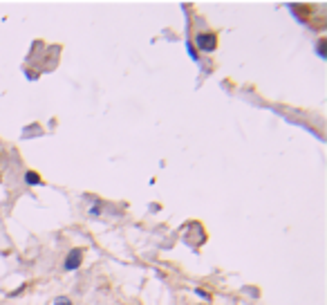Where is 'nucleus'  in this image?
Instances as JSON below:
<instances>
[{
    "label": "nucleus",
    "instance_id": "1",
    "mask_svg": "<svg viewBox=\"0 0 327 305\" xmlns=\"http://www.w3.org/2000/svg\"><path fill=\"white\" fill-rule=\"evenodd\" d=\"M195 48L202 50V52H213V50L217 48V36H215V34H206V32L197 34V36H195Z\"/></svg>",
    "mask_w": 327,
    "mask_h": 305
},
{
    "label": "nucleus",
    "instance_id": "2",
    "mask_svg": "<svg viewBox=\"0 0 327 305\" xmlns=\"http://www.w3.org/2000/svg\"><path fill=\"white\" fill-rule=\"evenodd\" d=\"M81 258H83V252H81V249H72V252L68 254V258H65L63 267L68 269V272H72V269H76L81 265Z\"/></svg>",
    "mask_w": 327,
    "mask_h": 305
},
{
    "label": "nucleus",
    "instance_id": "3",
    "mask_svg": "<svg viewBox=\"0 0 327 305\" xmlns=\"http://www.w3.org/2000/svg\"><path fill=\"white\" fill-rule=\"evenodd\" d=\"M25 182L29 186H36V184H43V179H41V175H36L34 171H27L25 173Z\"/></svg>",
    "mask_w": 327,
    "mask_h": 305
},
{
    "label": "nucleus",
    "instance_id": "4",
    "mask_svg": "<svg viewBox=\"0 0 327 305\" xmlns=\"http://www.w3.org/2000/svg\"><path fill=\"white\" fill-rule=\"evenodd\" d=\"M316 52H318V56H321V58H327V52H325V41H318V50H316Z\"/></svg>",
    "mask_w": 327,
    "mask_h": 305
},
{
    "label": "nucleus",
    "instance_id": "5",
    "mask_svg": "<svg viewBox=\"0 0 327 305\" xmlns=\"http://www.w3.org/2000/svg\"><path fill=\"white\" fill-rule=\"evenodd\" d=\"M186 48H188V54H190V58H193V61H197V50H195V45H193V43H188Z\"/></svg>",
    "mask_w": 327,
    "mask_h": 305
},
{
    "label": "nucleus",
    "instance_id": "6",
    "mask_svg": "<svg viewBox=\"0 0 327 305\" xmlns=\"http://www.w3.org/2000/svg\"><path fill=\"white\" fill-rule=\"evenodd\" d=\"M54 305H72V301H70L68 296H61V299L54 301Z\"/></svg>",
    "mask_w": 327,
    "mask_h": 305
},
{
    "label": "nucleus",
    "instance_id": "7",
    "mask_svg": "<svg viewBox=\"0 0 327 305\" xmlns=\"http://www.w3.org/2000/svg\"><path fill=\"white\" fill-rule=\"evenodd\" d=\"M195 294H197V296H202V299H204V301H209V299H211V296L206 294L204 289H200V287H197V289H195Z\"/></svg>",
    "mask_w": 327,
    "mask_h": 305
}]
</instances>
